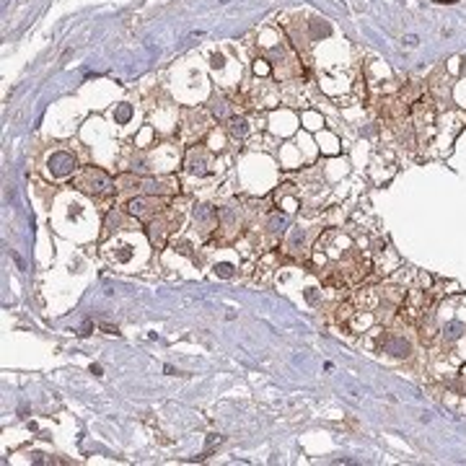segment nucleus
Returning <instances> with one entry per match:
<instances>
[{"label": "nucleus", "instance_id": "nucleus-1", "mask_svg": "<svg viewBox=\"0 0 466 466\" xmlns=\"http://www.w3.org/2000/svg\"><path fill=\"white\" fill-rule=\"evenodd\" d=\"M75 184H78V189L91 192V194H101V192H107L109 186H111L109 176L104 174V171H99V169H86V171H80L78 179H75Z\"/></svg>", "mask_w": 466, "mask_h": 466}, {"label": "nucleus", "instance_id": "nucleus-2", "mask_svg": "<svg viewBox=\"0 0 466 466\" xmlns=\"http://www.w3.org/2000/svg\"><path fill=\"white\" fill-rule=\"evenodd\" d=\"M425 313V295H409L399 303V316L404 321H417L419 316Z\"/></svg>", "mask_w": 466, "mask_h": 466}, {"label": "nucleus", "instance_id": "nucleus-3", "mask_svg": "<svg viewBox=\"0 0 466 466\" xmlns=\"http://www.w3.org/2000/svg\"><path fill=\"white\" fill-rule=\"evenodd\" d=\"M73 169H75V158L70 153H55L49 158V171L55 176H65V174H70Z\"/></svg>", "mask_w": 466, "mask_h": 466}, {"label": "nucleus", "instance_id": "nucleus-4", "mask_svg": "<svg viewBox=\"0 0 466 466\" xmlns=\"http://www.w3.org/2000/svg\"><path fill=\"white\" fill-rule=\"evenodd\" d=\"M383 350L391 352V355L407 357V355H409V342H404L402 337H386V342H383Z\"/></svg>", "mask_w": 466, "mask_h": 466}, {"label": "nucleus", "instance_id": "nucleus-5", "mask_svg": "<svg viewBox=\"0 0 466 466\" xmlns=\"http://www.w3.org/2000/svg\"><path fill=\"white\" fill-rule=\"evenodd\" d=\"M228 127H231V132L236 135V138H244L246 130H249V127H246V119H244V117H228Z\"/></svg>", "mask_w": 466, "mask_h": 466}, {"label": "nucleus", "instance_id": "nucleus-6", "mask_svg": "<svg viewBox=\"0 0 466 466\" xmlns=\"http://www.w3.org/2000/svg\"><path fill=\"white\" fill-rule=\"evenodd\" d=\"M127 117H130V107H127V104H122V107L117 109V119H119V122H124Z\"/></svg>", "mask_w": 466, "mask_h": 466}, {"label": "nucleus", "instance_id": "nucleus-7", "mask_svg": "<svg viewBox=\"0 0 466 466\" xmlns=\"http://www.w3.org/2000/svg\"><path fill=\"white\" fill-rule=\"evenodd\" d=\"M404 44H407V47H417V44H419V39H417L415 34H409V36H404Z\"/></svg>", "mask_w": 466, "mask_h": 466}, {"label": "nucleus", "instance_id": "nucleus-8", "mask_svg": "<svg viewBox=\"0 0 466 466\" xmlns=\"http://www.w3.org/2000/svg\"><path fill=\"white\" fill-rule=\"evenodd\" d=\"M254 70H257V73H262V75H267V73H269V67H267L264 62H257V65H254Z\"/></svg>", "mask_w": 466, "mask_h": 466}, {"label": "nucleus", "instance_id": "nucleus-9", "mask_svg": "<svg viewBox=\"0 0 466 466\" xmlns=\"http://www.w3.org/2000/svg\"><path fill=\"white\" fill-rule=\"evenodd\" d=\"M217 272H220L223 277H228V275H231V267H228V264H220V267H217Z\"/></svg>", "mask_w": 466, "mask_h": 466}, {"label": "nucleus", "instance_id": "nucleus-10", "mask_svg": "<svg viewBox=\"0 0 466 466\" xmlns=\"http://www.w3.org/2000/svg\"><path fill=\"white\" fill-rule=\"evenodd\" d=\"M435 3H458V0H435Z\"/></svg>", "mask_w": 466, "mask_h": 466}, {"label": "nucleus", "instance_id": "nucleus-11", "mask_svg": "<svg viewBox=\"0 0 466 466\" xmlns=\"http://www.w3.org/2000/svg\"><path fill=\"white\" fill-rule=\"evenodd\" d=\"M217 3H231V0H217Z\"/></svg>", "mask_w": 466, "mask_h": 466}]
</instances>
